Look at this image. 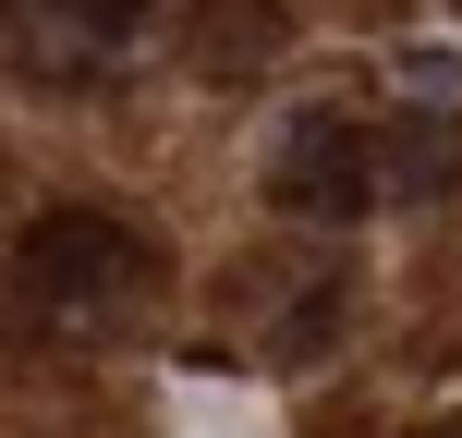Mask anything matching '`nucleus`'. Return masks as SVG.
Wrapping results in <instances>:
<instances>
[{
  "instance_id": "nucleus-1",
  "label": "nucleus",
  "mask_w": 462,
  "mask_h": 438,
  "mask_svg": "<svg viewBox=\"0 0 462 438\" xmlns=\"http://www.w3.org/2000/svg\"><path fill=\"white\" fill-rule=\"evenodd\" d=\"M462 171L450 122H353V110H292L280 122L268 195L304 219H365V208H414Z\"/></svg>"
},
{
  "instance_id": "nucleus-2",
  "label": "nucleus",
  "mask_w": 462,
  "mask_h": 438,
  "mask_svg": "<svg viewBox=\"0 0 462 438\" xmlns=\"http://www.w3.org/2000/svg\"><path fill=\"white\" fill-rule=\"evenodd\" d=\"M24 293H37V317L97 329V317H122V304L159 293V231L110 219V208H49L24 231Z\"/></svg>"
},
{
  "instance_id": "nucleus-3",
  "label": "nucleus",
  "mask_w": 462,
  "mask_h": 438,
  "mask_svg": "<svg viewBox=\"0 0 462 438\" xmlns=\"http://www.w3.org/2000/svg\"><path fill=\"white\" fill-rule=\"evenodd\" d=\"M0 24H13V49L49 61V73H110L122 49L146 37V0H0Z\"/></svg>"
}]
</instances>
